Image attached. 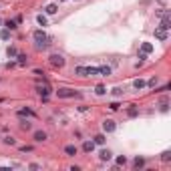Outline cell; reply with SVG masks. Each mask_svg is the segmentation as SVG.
Returning a JSON list of instances; mask_svg holds the SVG:
<instances>
[{
  "instance_id": "1",
  "label": "cell",
  "mask_w": 171,
  "mask_h": 171,
  "mask_svg": "<svg viewBox=\"0 0 171 171\" xmlns=\"http://www.w3.org/2000/svg\"><path fill=\"white\" fill-rule=\"evenodd\" d=\"M32 38H34V43H36V50H43V48H46V46L50 44V38L44 34V30H34Z\"/></svg>"
},
{
  "instance_id": "2",
  "label": "cell",
  "mask_w": 171,
  "mask_h": 171,
  "mask_svg": "<svg viewBox=\"0 0 171 171\" xmlns=\"http://www.w3.org/2000/svg\"><path fill=\"white\" fill-rule=\"evenodd\" d=\"M48 62H50V67L60 69V67H65V56L62 54H50L48 56Z\"/></svg>"
},
{
  "instance_id": "3",
  "label": "cell",
  "mask_w": 171,
  "mask_h": 171,
  "mask_svg": "<svg viewBox=\"0 0 171 171\" xmlns=\"http://www.w3.org/2000/svg\"><path fill=\"white\" fill-rule=\"evenodd\" d=\"M56 95L60 97V99H71V97H81L77 91H73V89H58L56 91Z\"/></svg>"
},
{
  "instance_id": "4",
  "label": "cell",
  "mask_w": 171,
  "mask_h": 171,
  "mask_svg": "<svg viewBox=\"0 0 171 171\" xmlns=\"http://www.w3.org/2000/svg\"><path fill=\"white\" fill-rule=\"evenodd\" d=\"M36 93H38L41 97H48V95L52 93V89H50V85H48V83L44 81L43 85H36Z\"/></svg>"
},
{
  "instance_id": "5",
  "label": "cell",
  "mask_w": 171,
  "mask_h": 171,
  "mask_svg": "<svg viewBox=\"0 0 171 171\" xmlns=\"http://www.w3.org/2000/svg\"><path fill=\"white\" fill-rule=\"evenodd\" d=\"M115 129H117V123H115L113 119H105V121H103V131H105V133H113Z\"/></svg>"
},
{
  "instance_id": "6",
  "label": "cell",
  "mask_w": 171,
  "mask_h": 171,
  "mask_svg": "<svg viewBox=\"0 0 171 171\" xmlns=\"http://www.w3.org/2000/svg\"><path fill=\"white\" fill-rule=\"evenodd\" d=\"M155 38H157V41H167V30L161 28V26L155 28Z\"/></svg>"
},
{
  "instance_id": "7",
  "label": "cell",
  "mask_w": 171,
  "mask_h": 171,
  "mask_svg": "<svg viewBox=\"0 0 171 171\" xmlns=\"http://www.w3.org/2000/svg\"><path fill=\"white\" fill-rule=\"evenodd\" d=\"M161 28H165V30H169L171 28V14L161 16Z\"/></svg>"
},
{
  "instance_id": "8",
  "label": "cell",
  "mask_w": 171,
  "mask_h": 171,
  "mask_svg": "<svg viewBox=\"0 0 171 171\" xmlns=\"http://www.w3.org/2000/svg\"><path fill=\"white\" fill-rule=\"evenodd\" d=\"M46 137H48V135H46L44 131H34V141H36V143H43V141H46Z\"/></svg>"
},
{
  "instance_id": "9",
  "label": "cell",
  "mask_w": 171,
  "mask_h": 171,
  "mask_svg": "<svg viewBox=\"0 0 171 171\" xmlns=\"http://www.w3.org/2000/svg\"><path fill=\"white\" fill-rule=\"evenodd\" d=\"M75 75H79V77H89V67H77V69H75Z\"/></svg>"
},
{
  "instance_id": "10",
  "label": "cell",
  "mask_w": 171,
  "mask_h": 171,
  "mask_svg": "<svg viewBox=\"0 0 171 171\" xmlns=\"http://www.w3.org/2000/svg\"><path fill=\"white\" fill-rule=\"evenodd\" d=\"M93 149H95V141H85L83 143V151L85 153H93Z\"/></svg>"
},
{
  "instance_id": "11",
  "label": "cell",
  "mask_w": 171,
  "mask_h": 171,
  "mask_svg": "<svg viewBox=\"0 0 171 171\" xmlns=\"http://www.w3.org/2000/svg\"><path fill=\"white\" fill-rule=\"evenodd\" d=\"M36 113L32 111V109H20L18 111V117H34Z\"/></svg>"
},
{
  "instance_id": "12",
  "label": "cell",
  "mask_w": 171,
  "mask_h": 171,
  "mask_svg": "<svg viewBox=\"0 0 171 171\" xmlns=\"http://www.w3.org/2000/svg\"><path fill=\"white\" fill-rule=\"evenodd\" d=\"M77 151H79V149H77L75 145H67V147H65V153H67L69 157H75V155H77Z\"/></svg>"
},
{
  "instance_id": "13",
  "label": "cell",
  "mask_w": 171,
  "mask_h": 171,
  "mask_svg": "<svg viewBox=\"0 0 171 171\" xmlns=\"http://www.w3.org/2000/svg\"><path fill=\"white\" fill-rule=\"evenodd\" d=\"M99 157H101V161H111V157H113V153H111L109 149H103Z\"/></svg>"
},
{
  "instance_id": "14",
  "label": "cell",
  "mask_w": 171,
  "mask_h": 171,
  "mask_svg": "<svg viewBox=\"0 0 171 171\" xmlns=\"http://www.w3.org/2000/svg\"><path fill=\"white\" fill-rule=\"evenodd\" d=\"M16 65H20V67H24V65H28V56L26 54H16Z\"/></svg>"
},
{
  "instance_id": "15",
  "label": "cell",
  "mask_w": 171,
  "mask_h": 171,
  "mask_svg": "<svg viewBox=\"0 0 171 171\" xmlns=\"http://www.w3.org/2000/svg\"><path fill=\"white\" fill-rule=\"evenodd\" d=\"M99 75H101V77H109V75H111V67H107V65L99 67Z\"/></svg>"
},
{
  "instance_id": "16",
  "label": "cell",
  "mask_w": 171,
  "mask_h": 171,
  "mask_svg": "<svg viewBox=\"0 0 171 171\" xmlns=\"http://www.w3.org/2000/svg\"><path fill=\"white\" fill-rule=\"evenodd\" d=\"M141 52H145V54L153 52V44H151V43H143V44H141Z\"/></svg>"
},
{
  "instance_id": "17",
  "label": "cell",
  "mask_w": 171,
  "mask_h": 171,
  "mask_svg": "<svg viewBox=\"0 0 171 171\" xmlns=\"http://www.w3.org/2000/svg\"><path fill=\"white\" fill-rule=\"evenodd\" d=\"M143 165H145V159H143V157H135V161H133V167H135V169H141Z\"/></svg>"
},
{
  "instance_id": "18",
  "label": "cell",
  "mask_w": 171,
  "mask_h": 171,
  "mask_svg": "<svg viewBox=\"0 0 171 171\" xmlns=\"http://www.w3.org/2000/svg\"><path fill=\"white\" fill-rule=\"evenodd\" d=\"M127 115H129V117H137V115H139L137 105H131V107H129V109H127Z\"/></svg>"
},
{
  "instance_id": "19",
  "label": "cell",
  "mask_w": 171,
  "mask_h": 171,
  "mask_svg": "<svg viewBox=\"0 0 171 171\" xmlns=\"http://www.w3.org/2000/svg\"><path fill=\"white\" fill-rule=\"evenodd\" d=\"M133 87H135V89H137V91H141V89H145V87H147V83H145V81H143V79H137V81H135V83H133Z\"/></svg>"
},
{
  "instance_id": "20",
  "label": "cell",
  "mask_w": 171,
  "mask_h": 171,
  "mask_svg": "<svg viewBox=\"0 0 171 171\" xmlns=\"http://www.w3.org/2000/svg\"><path fill=\"white\" fill-rule=\"evenodd\" d=\"M44 10H46V14H56V10H58V6H56V4H48V6H46Z\"/></svg>"
},
{
  "instance_id": "21",
  "label": "cell",
  "mask_w": 171,
  "mask_h": 171,
  "mask_svg": "<svg viewBox=\"0 0 171 171\" xmlns=\"http://www.w3.org/2000/svg\"><path fill=\"white\" fill-rule=\"evenodd\" d=\"M8 38H10V30H8V28L0 30V41H8Z\"/></svg>"
},
{
  "instance_id": "22",
  "label": "cell",
  "mask_w": 171,
  "mask_h": 171,
  "mask_svg": "<svg viewBox=\"0 0 171 171\" xmlns=\"http://www.w3.org/2000/svg\"><path fill=\"white\" fill-rule=\"evenodd\" d=\"M16 24H18L16 20H6V28L8 30H16Z\"/></svg>"
},
{
  "instance_id": "23",
  "label": "cell",
  "mask_w": 171,
  "mask_h": 171,
  "mask_svg": "<svg viewBox=\"0 0 171 171\" xmlns=\"http://www.w3.org/2000/svg\"><path fill=\"white\" fill-rule=\"evenodd\" d=\"M6 54H8L10 58L16 56V54H18V52H16V46H8V48H6Z\"/></svg>"
},
{
  "instance_id": "24",
  "label": "cell",
  "mask_w": 171,
  "mask_h": 171,
  "mask_svg": "<svg viewBox=\"0 0 171 171\" xmlns=\"http://www.w3.org/2000/svg\"><path fill=\"white\" fill-rule=\"evenodd\" d=\"M2 141H4L6 145H16V139H14V137H10V135H6V137H4Z\"/></svg>"
},
{
  "instance_id": "25",
  "label": "cell",
  "mask_w": 171,
  "mask_h": 171,
  "mask_svg": "<svg viewBox=\"0 0 171 171\" xmlns=\"http://www.w3.org/2000/svg\"><path fill=\"white\" fill-rule=\"evenodd\" d=\"M95 93H97V95H105L107 89H105V85H97V87H95Z\"/></svg>"
},
{
  "instance_id": "26",
  "label": "cell",
  "mask_w": 171,
  "mask_h": 171,
  "mask_svg": "<svg viewBox=\"0 0 171 171\" xmlns=\"http://www.w3.org/2000/svg\"><path fill=\"white\" fill-rule=\"evenodd\" d=\"M36 22H38L41 26H46V16H44V14H38V16H36Z\"/></svg>"
},
{
  "instance_id": "27",
  "label": "cell",
  "mask_w": 171,
  "mask_h": 171,
  "mask_svg": "<svg viewBox=\"0 0 171 171\" xmlns=\"http://www.w3.org/2000/svg\"><path fill=\"white\" fill-rule=\"evenodd\" d=\"M105 143V135H95V145H103Z\"/></svg>"
},
{
  "instance_id": "28",
  "label": "cell",
  "mask_w": 171,
  "mask_h": 171,
  "mask_svg": "<svg viewBox=\"0 0 171 171\" xmlns=\"http://www.w3.org/2000/svg\"><path fill=\"white\" fill-rule=\"evenodd\" d=\"M161 161H171V151H165V153H161Z\"/></svg>"
},
{
  "instance_id": "29",
  "label": "cell",
  "mask_w": 171,
  "mask_h": 171,
  "mask_svg": "<svg viewBox=\"0 0 171 171\" xmlns=\"http://www.w3.org/2000/svg\"><path fill=\"white\" fill-rule=\"evenodd\" d=\"M99 75V67H89V77H95Z\"/></svg>"
},
{
  "instance_id": "30",
  "label": "cell",
  "mask_w": 171,
  "mask_h": 171,
  "mask_svg": "<svg viewBox=\"0 0 171 171\" xmlns=\"http://www.w3.org/2000/svg\"><path fill=\"white\" fill-rule=\"evenodd\" d=\"M32 127V123H28V121H20V129H24V131H28V129Z\"/></svg>"
},
{
  "instance_id": "31",
  "label": "cell",
  "mask_w": 171,
  "mask_h": 171,
  "mask_svg": "<svg viewBox=\"0 0 171 171\" xmlns=\"http://www.w3.org/2000/svg\"><path fill=\"white\" fill-rule=\"evenodd\" d=\"M111 93H113L115 97H121V95H123V89H121V87H115V89H113Z\"/></svg>"
},
{
  "instance_id": "32",
  "label": "cell",
  "mask_w": 171,
  "mask_h": 171,
  "mask_svg": "<svg viewBox=\"0 0 171 171\" xmlns=\"http://www.w3.org/2000/svg\"><path fill=\"white\" fill-rule=\"evenodd\" d=\"M125 163H127V157L125 155H119L117 157V165H125Z\"/></svg>"
},
{
  "instance_id": "33",
  "label": "cell",
  "mask_w": 171,
  "mask_h": 171,
  "mask_svg": "<svg viewBox=\"0 0 171 171\" xmlns=\"http://www.w3.org/2000/svg\"><path fill=\"white\" fill-rule=\"evenodd\" d=\"M157 83H159V79H157V77H153V79H149V83H147V85H149V87H155Z\"/></svg>"
},
{
  "instance_id": "34",
  "label": "cell",
  "mask_w": 171,
  "mask_h": 171,
  "mask_svg": "<svg viewBox=\"0 0 171 171\" xmlns=\"http://www.w3.org/2000/svg\"><path fill=\"white\" fill-rule=\"evenodd\" d=\"M165 14H169V10H165V8H159L157 10V16H165Z\"/></svg>"
},
{
  "instance_id": "35",
  "label": "cell",
  "mask_w": 171,
  "mask_h": 171,
  "mask_svg": "<svg viewBox=\"0 0 171 171\" xmlns=\"http://www.w3.org/2000/svg\"><path fill=\"white\" fill-rule=\"evenodd\" d=\"M119 107H121V105H119V103H117V101H115V103H111V105H109V109H111V111H117V109H119Z\"/></svg>"
},
{
  "instance_id": "36",
  "label": "cell",
  "mask_w": 171,
  "mask_h": 171,
  "mask_svg": "<svg viewBox=\"0 0 171 171\" xmlns=\"http://www.w3.org/2000/svg\"><path fill=\"white\" fill-rule=\"evenodd\" d=\"M62 2H67V0H62Z\"/></svg>"
},
{
  "instance_id": "37",
  "label": "cell",
  "mask_w": 171,
  "mask_h": 171,
  "mask_svg": "<svg viewBox=\"0 0 171 171\" xmlns=\"http://www.w3.org/2000/svg\"><path fill=\"white\" fill-rule=\"evenodd\" d=\"M0 24H2V20H0Z\"/></svg>"
}]
</instances>
